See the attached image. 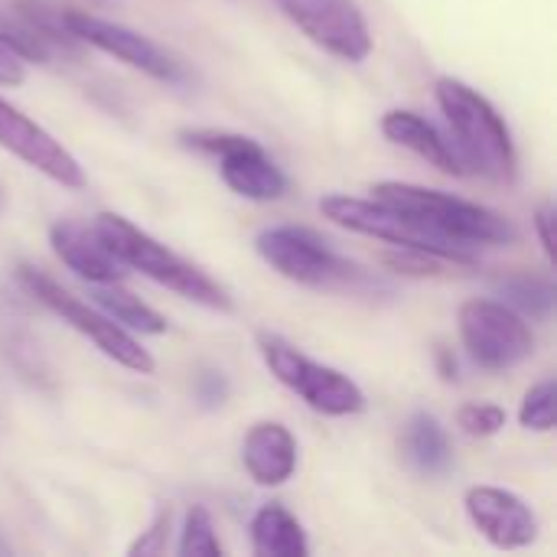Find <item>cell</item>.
Here are the masks:
<instances>
[{"label": "cell", "instance_id": "cell-17", "mask_svg": "<svg viewBox=\"0 0 557 557\" xmlns=\"http://www.w3.org/2000/svg\"><path fill=\"white\" fill-rule=\"evenodd\" d=\"M401 454L408 467L421 476H444L454 467V447L447 441V431L428 411H418L408 418L401 431Z\"/></svg>", "mask_w": 557, "mask_h": 557}, {"label": "cell", "instance_id": "cell-26", "mask_svg": "<svg viewBox=\"0 0 557 557\" xmlns=\"http://www.w3.org/2000/svg\"><path fill=\"white\" fill-rule=\"evenodd\" d=\"M166 532H170V512H160L157 522L150 525V532L140 535V539L127 548V555H163V552H166Z\"/></svg>", "mask_w": 557, "mask_h": 557}, {"label": "cell", "instance_id": "cell-5", "mask_svg": "<svg viewBox=\"0 0 557 557\" xmlns=\"http://www.w3.org/2000/svg\"><path fill=\"white\" fill-rule=\"evenodd\" d=\"M320 212L349 228V232H359V235H369V238H379V242H388L395 248H405V251H424V255H437V258H447L454 264H476V251L470 248H460L447 238H441L437 232L424 228L421 222H414L411 215L385 206V202H369V199H356V196H323L320 199Z\"/></svg>", "mask_w": 557, "mask_h": 557}, {"label": "cell", "instance_id": "cell-3", "mask_svg": "<svg viewBox=\"0 0 557 557\" xmlns=\"http://www.w3.org/2000/svg\"><path fill=\"white\" fill-rule=\"evenodd\" d=\"M375 199L411 215L414 222H421L424 228L437 232L441 238L460 245V248H483V245H509L519 238L516 225L506 222L499 212L447 196L441 189H428V186H414V183H379Z\"/></svg>", "mask_w": 557, "mask_h": 557}, {"label": "cell", "instance_id": "cell-19", "mask_svg": "<svg viewBox=\"0 0 557 557\" xmlns=\"http://www.w3.org/2000/svg\"><path fill=\"white\" fill-rule=\"evenodd\" d=\"M95 304L124 330H134V333H144V336H163L166 333V320L153 307H147L140 297L127 294L117 284H98Z\"/></svg>", "mask_w": 557, "mask_h": 557}, {"label": "cell", "instance_id": "cell-9", "mask_svg": "<svg viewBox=\"0 0 557 557\" xmlns=\"http://www.w3.org/2000/svg\"><path fill=\"white\" fill-rule=\"evenodd\" d=\"M460 339L470 359L490 372L516 369L535 352L529 323L499 300H467L460 307Z\"/></svg>", "mask_w": 557, "mask_h": 557}, {"label": "cell", "instance_id": "cell-6", "mask_svg": "<svg viewBox=\"0 0 557 557\" xmlns=\"http://www.w3.org/2000/svg\"><path fill=\"white\" fill-rule=\"evenodd\" d=\"M16 277H20V284L46 307V310H52L55 317H62V323H69L75 333H82V336H88L108 359H114L117 366H124V369H131V372H140V375H150L153 369H157V362H153V356L124 330V326H117L108 313H98V310H91L88 304H82L78 297H72L69 290H62L49 274H42L39 268H33V264H20L16 268Z\"/></svg>", "mask_w": 557, "mask_h": 557}, {"label": "cell", "instance_id": "cell-14", "mask_svg": "<svg viewBox=\"0 0 557 557\" xmlns=\"http://www.w3.org/2000/svg\"><path fill=\"white\" fill-rule=\"evenodd\" d=\"M49 242H52V251L59 255V261L95 287L117 284L124 277V264L114 258V251L95 232V225L88 228L82 222H55L49 228Z\"/></svg>", "mask_w": 557, "mask_h": 557}, {"label": "cell", "instance_id": "cell-10", "mask_svg": "<svg viewBox=\"0 0 557 557\" xmlns=\"http://www.w3.org/2000/svg\"><path fill=\"white\" fill-rule=\"evenodd\" d=\"M59 13H62L65 29L78 42H88V46L121 59L124 65L140 69L144 75H150L157 82H183V65L166 49H160L153 39H147L144 33L127 29L111 20H101V16H91L85 10H59Z\"/></svg>", "mask_w": 557, "mask_h": 557}, {"label": "cell", "instance_id": "cell-24", "mask_svg": "<svg viewBox=\"0 0 557 557\" xmlns=\"http://www.w3.org/2000/svg\"><path fill=\"white\" fill-rule=\"evenodd\" d=\"M388 264H392V268H398L401 274H418V277H424V274H447V268H450L454 261L437 258V255L405 251V248H401V255H398V258H388ZM454 268H457V264H454Z\"/></svg>", "mask_w": 557, "mask_h": 557}, {"label": "cell", "instance_id": "cell-21", "mask_svg": "<svg viewBox=\"0 0 557 557\" xmlns=\"http://www.w3.org/2000/svg\"><path fill=\"white\" fill-rule=\"evenodd\" d=\"M180 555L183 557H222V542L215 535L212 516L206 506H193L183 525L180 539Z\"/></svg>", "mask_w": 557, "mask_h": 557}, {"label": "cell", "instance_id": "cell-29", "mask_svg": "<svg viewBox=\"0 0 557 557\" xmlns=\"http://www.w3.org/2000/svg\"><path fill=\"white\" fill-rule=\"evenodd\" d=\"M437 359H441V372H444V379H447V382H454V379H457V359H454L447 349H437Z\"/></svg>", "mask_w": 557, "mask_h": 557}, {"label": "cell", "instance_id": "cell-18", "mask_svg": "<svg viewBox=\"0 0 557 557\" xmlns=\"http://www.w3.org/2000/svg\"><path fill=\"white\" fill-rule=\"evenodd\" d=\"M251 548L258 557H307V532L284 506H264L251 519Z\"/></svg>", "mask_w": 557, "mask_h": 557}, {"label": "cell", "instance_id": "cell-7", "mask_svg": "<svg viewBox=\"0 0 557 557\" xmlns=\"http://www.w3.org/2000/svg\"><path fill=\"white\" fill-rule=\"evenodd\" d=\"M261 359L271 369V375L290 388L294 395H300L313 411L326 414V418H349L366 411V395L362 388L343 375L339 369L320 366L313 359H307L300 349H294L290 343H284L281 336H261Z\"/></svg>", "mask_w": 557, "mask_h": 557}, {"label": "cell", "instance_id": "cell-20", "mask_svg": "<svg viewBox=\"0 0 557 557\" xmlns=\"http://www.w3.org/2000/svg\"><path fill=\"white\" fill-rule=\"evenodd\" d=\"M496 287H499V294L506 297V304L512 310H522V313H529L535 320H548L552 310H555V284H552V277L519 271V274H506Z\"/></svg>", "mask_w": 557, "mask_h": 557}, {"label": "cell", "instance_id": "cell-12", "mask_svg": "<svg viewBox=\"0 0 557 557\" xmlns=\"http://www.w3.org/2000/svg\"><path fill=\"white\" fill-rule=\"evenodd\" d=\"M0 147L65 189L85 186L82 163L42 124H36L33 117H26L20 108H13L3 98H0Z\"/></svg>", "mask_w": 557, "mask_h": 557}, {"label": "cell", "instance_id": "cell-16", "mask_svg": "<svg viewBox=\"0 0 557 557\" xmlns=\"http://www.w3.org/2000/svg\"><path fill=\"white\" fill-rule=\"evenodd\" d=\"M382 134L398 144V147H408L411 153H418L421 160H428L431 166H437L441 173H450V176H463L467 166L460 163L454 144L431 124L424 121L421 114L414 111H405V108H395L382 117Z\"/></svg>", "mask_w": 557, "mask_h": 557}, {"label": "cell", "instance_id": "cell-22", "mask_svg": "<svg viewBox=\"0 0 557 557\" xmlns=\"http://www.w3.org/2000/svg\"><path fill=\"white\" fill-rule=\"evenodd\" d=\"M557 414V385L555 379H545L539 385H532L522 398V408H519V421L525 431H539V434H548L555 428Z\"/></svg>", "mask_w": 557, "mask_h": 557}, {"label": "cell", "instance_id": "cell-23", "mask_svg": "<svg viewBox=\"0 0 557 557\" xmlns=\"http://www.w3.org/2000/svg\"><path fill=\"white\" fill-rule=\"evenodd\" d=\"M506 408L486 405V401H470L457 411V428L470 437H493L506 428Z\"/></svg>", "mask_w": 557, "mask_h": 557}, {"label": "cell", "instance_id": "cell-28", "mask_svg": "<svg viewBox=\"0 0 557 557\" xmlns=\"http://www.w3.org/2000/svg\"><path fill=\"white\" fill-rule=\"evenodd\" d=\"M535 232L542 238V251L548 261H555V206L545 202L539 212H535Z\"/></svg>", "mask_w": 557, "mask_h": 557}, {"label": "cell", "instance_id": "cell-8", "mask_svg": "<svg viewBox=\"0 0 557 557\" xmlns=\"http://www.w3.org/2000/svg\"><path fill=\"white\" fill-rule=\"evenodd\" d=\"M180 140L189 150L212 157L219 163V173L228 183V189L245 199L271 202L287 193V176L268 157V150L251 137L228 134V131H186V134H180Z\"/></svg>", "mask_w": 557, "mask_h": 557}, {"label": "cell", "instance_id": "cell-13", "mask_svg": "<svg viewBox=\"0 0 557 557\" xmlns=\"http://www.w3.org/2000/svg\"><path fill=\"white\" fill-rule=\"evenodd\" d=\"M467 516L473 522V529L503 552H516V548H529L539 539V519L532 512V506L499 486H473L463 496Z\"/></svg>", "mask_w": 557, "mask_h": 557}, {"label": "cell", "instance_id": "cell-4", "mask_svg": "<svg viewBox=\"0 0 557 557\" xmlns=\"http://www.w3.org/2000/svg\"><path fill=\"white\" fill-rule=\"evenodd\" d=\"M258 255L287 281L317 287V290H359L369 281V274L339 258L317 232L300 225H274L264 228L255 242Z\"/></svg>", "mask_w": 557, "mask_h": 557}, {"label": "cell", "instance_id": "cell-11", "mask_svg": "<svg viewBox=\"0 0 557 557\" xmlns=\"http://www.w3.org/2000/svg\"><path fill=\"white\" fill-rule=\"evenodd\" d=\"M281 10L326 52L362 62L372 52V33L352 0H277Z\"/></svg>", "mask_w": 557, "mask_h": 557}, {"label": "cell", "instance_id": "cell-1", "mask_svg": "<svg viewBox=\"0 0 557 557\" xmlns=\"http://www.w3.org/2000/svg\"><path fill=\"white\" fill-rule=\"evenodd\" d=\"M437 104L450 124V134L457 140V157L463 166H473L476 173L512 183L519 173L516 144L499 117V111L467 82L460 78H441L437 82Z\"/></svg>", "mask_w": 557, "mask_h": 557}, {"label": "cell", "instance_id": "cell-25", "mask_svg": "<svg viewBox=\"0 0 557 557\" xmlns=\"http://www.w3.org/2000/svg\"><path fill=\"white\" fill-rule=\"evenodd\" d=\"M196 398H199L206 408L225 405V398H228V379H225L222 372H212V369L199 372V375H196Z\"/></svg>", "mask_w": 557, "mask_h": 557}, {"label": "cell", "instance_id": "cell-15", "mask_svg": "<svg viewBox=\"0 0 557 557\" xmlns=\"http://www.w3.org/2000/svg\"><path fill=\"white\" fill-rule=\"evenodd\" d=\"M242 463L258 486H284L297 473V441L281 421H258L245 434Z\"/></svg>", "mask_w": 557, "mask_h": 557}, {"label": "cell", "instance_id": "cell-2", "mask_svg": "<svg viewBox=\"0 0 557 557\" xmlns=\"http://www.w3.org/2000/svg\"><path fill=\"white\" fill-rule=\"evenodd\" d=\"M95 232L104 238V245L114 251V258L124 268H134L144 277H150L209 310H222V313L232 310V297L222 284H215L206 271H199L196 264H189L186 258L170 251L163 242H157L153 235H147L124 215H117V212L95 215Z\"/></svg>", "mask_w": 557, "mask_h": 557}, {"label": "cell", "instance_id": "cell-27", "mask_svg": "<svg viewBox=\"0 0 557 557\" xmlns=\"http://www.w3.org/2000/svg\"><path fill=\"white\" fill-rule=\"evenodd\" d=\"M23 82H26V59L13 46H7L0 39V85L3 88H16Z\"/></svg>", "mask_w": 557, "mask_h": 557}]
</instances>
